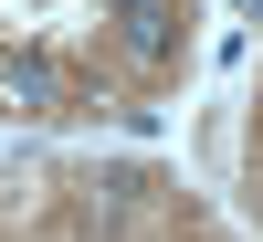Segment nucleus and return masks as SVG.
Masks as SVG:
<instances>
[{
  "instance_id": "2",
  "label": "nucleus",
  "mask_w": 263,
  "mask_h": 242,
  "mask_svg": "<svg viewBox=\"0 0 263 242\" xmlns=\"http://www.w3.org/2000/svg\"><path fill=\"white\" fill-rule=\"evenodd\" d=\"M116 11H126V42H137V53L168 42V0H116Z\"/></svg>"
},
{
  "instance_id": "1",
  "label": "nucleus",
  "mask_w": 263,
  "mask_h": 242,
  "mask_svg": "<svg viewBox=\"0 0 263 242\" xmlns=\"http://www.w3.org/2000/svg\"><path fill=\"white\" fill-rule=\"evenodd\" d=\"M0 95H11V105H32V116H42V105H63V74H53V63H32V53H21V63H0Z\"/></svg>"
}]
</instances>
